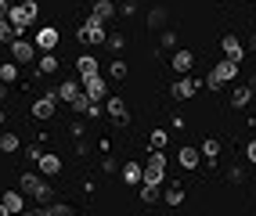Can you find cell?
<instances>
[{
    "label": "cell",
    "mask_w": 256,
    "mask_h": 216,
    "mask_svg": "<svg viewBox=\"0 0 256 216\" xmlns=\"http://www.w3.org/2000/svg\"><path fill=\"white\" fill-rule=\"evenodd\" d=\"M18 188H22L26 198H32V202H40V206H50V198H54L50 180L40 177V173H22V177H18Z\"/></svg>",
    "instance_id": "cell-1"
},
{
    "label": "cell",
    "mask_w": 256,
    "mask_h": 216,
    "mask_svg": "<svg viewBox=\"0 0 256 216\" xmlns=\"http://www.w3.org/2000/svg\"><path fill=\"white\" fill-rule=\"evenodd\" d=\"M36 14H40V4H36V0H22V4H11V11H8V22L14 25L18 40H22L26 25H32V18H36Z\"/></svg>",
    "instance_id": "cell-2"
},
{
    "label": "cell",
    "mask_w": 256,
    "mask_h": 216,
    "mask_svg": "<svg viewBox=\"0 0 256 216\" xmlns=\"http://www.w3.org/2000/svg\"><path fill=\"white\" fill-rule=\"evenodd\" d=\"M76 40L80 43H105L108 40V32H105V22H98V18H87L80 29H76Z\"/></svg>",
    "instance_id": "cell-3"
},
{
    "label": "cell",
    "mask_w": 256,
    "mask_h": 216,
    "mask_svg": "<svg viewBox=\"0 0 256 216\" xmlns=\"http://www.w3.org/2000/svg\"><path fill=\"white\" fill-rule=\"evenodd\" d=\"M234 76H238V65L224 58V61H216V65H213V72L206 76V87H213V90H220V87H224V83H228V79H234Z\"/></svg>",
    "instance_id": "cell-4"
},
{
    "label": "cell",
    "mask_w": 256,
    "mask_h": 216,
    "mask_svg": "<svg viewBox=\"0 0 256 216\" xmlns=\"http://www.w3.org/2000/svg\"><path fill=\"white\" fill-rule=\"evenodd\" d=\"M162 177H166V155L162 152H152L148 162H144V184H162Z\"/></svg>",
    "instance_id": "cell-5"
},
{
    "label": "cell",
    "mask_w": 256,
    "mask_h": 216,
    "mask_svg": "<svg viewBox=\"0 0 256 216\" xmlns=\"http://www.w3.org/2000/svg\"><path fill=\"white\" fill-rule=\"evenodd\" d=\"M83 83V94L90 97V101H105L108 97V79L101 76V72H94V76H87V79H80Z\"/></svg>",
    "instance_id": "cell-6"
},
{
    "label": "cell",
    "mask_w": 256,
    "mask_h": 216,
    "mask_svg": "<svg viewBox=\"0 0 256 216\" xmlns=\"http://www.w3.org/2000/svg\"><path fill=\"white\" fill-rule=\"evenodd\" d=\"M32 47H36V51H44V54H54V47H58V29H54V25L36 29V36H32Z\"/></svg>",
    "instance_id": "cell-7"
},
{
    "label": "cell",
    "mask_w": 256,
    "mask_h": 216,
    "mask_svg": "<svg viewBox=\"0 0 256 216\" xmlns=\"http://www.w3.org/2000/svg\"><path fill=\"white\" fill-rule=\"evenodd\" d=\"M54 105H58V87L44 90V97L32 101V115H36V119H50V115H54Z\"/></svg>",
    "instance_id": "cell-8"
},
{
    "label": "cell",
    "mask_w": 256,
    "mask_h": 216,
    "mask_svg": "<svg viewBox=\"0 0 256 216\" xmlns=\"http://www.w3.org/2000/svg\"><path fill=\"white\" fill-rule=\"evenodd\" d=\"M220 51H224V58L234 61V65H242V61H246V43L238 40V36H231V32H228L224 40H220Z\"/></svg>",
    "instance_id": "cell-9"
},
{
    "label": "cell",
    "mask_w": 256,
    "mask_h": 216,
    "mask_svg": "<svg viewBox=\"0 0 256 216\" xmlns=\"http://www.w3.org/2000/svg\"><path fill=\"white\" fill-rule=\"evenodd\" d=\"M105 112L112 115L119 126H126V123H130V108H126L123 97H105Z\"/></svg>",
    "instance_id": "cell-10"
},
{
    "label": "cell",
    "mask_w": 256,
    "mask_h": 216,
    "mask_svg": "<svg viewBox=\"0 0 256 216\" xmlns=\"http://www.w3.org/2000/svg\"><path fill=\"white\" fill-rule=\"evenodd\" d=\"M11 58H14V65H29L32 58H36V47H32L29 40H14L11 43Z\"/></svg>",
    "instance_id": "cell-11"
},
{
    "label": "cell",
    "mask_w": 256,
    "mask_h": 216,
    "mask_svg": "<svg viewBox=\"0 0 256 216\" xmlns=\"http://www.w3.org/2000/svg\"><path fill=\"white\" fill-rule=\"evenodd\" d=\"M0 206H4L11 216H18V213H26V195L22 191H4L0 195Z\"/></svg>",
    "instance_id": "cell-12"
},
{
    "label": "cell",
    "mask_w": 256,
    "mask_h": 216,
    "mask_svg": "<svg viewBox=\"0 0 256 216\" xmlns=\"http://www.w3.org/2000/svg\"><path fill=\"white\" fill-rule=\"evenodd\" d=\"M198 87H202L198 79H192V76H180V79L174 83V97H177V101H188V97H192Z\"/></svg>",
    "instance_id": "cell-13"
},
{
    "label": "cell",
    "mask_w": 256,
    "mask_h": 216,
    "mask_svg": "<svg viewBox=\"0 0 256 216\" xmlns=\"http://www.w3.org/2000/svg\"><path fill=\"white\" fill-rule=\"evenodd\" d=\"M177 162L184 166V170H198V162H202V152H198V148H192V144H184L180 152H177Z\"/></svg>",
    "instance_id": "cell-14"
},
{
    "label": "cell",
    "mask_w": 256,
    "mask_h": 216,
    "mask_svg": "<svg viewBox=\"0 0 256 216\" xmlns=\"http://www.w3.org/2000/svg\"><path fill=\"white\" fill-rule=\"evenodd\" d=\"M36 166H40V177H47V180L62 173V159H58V155H47V152L40 155V162H36Z\"/></svg>",
    "instance_id": "cell-15"
},
{
    "label": "cell",
    "mask_w": 256,
    "mask_h": 216,
    "mask_svg": "<svg viewBox=\"0 0 256 216\" xmlns=\"http://www.w3.org/2000/svg\"><path fill=\"white\" fill-rule=\"evenodd\" d=\"M119 173H123V180L130 188L134 184H144V166L141 162H123V170H119Z\"/></svg>",
    "instance_id": "cell-16"
},
{
    "label": "cell",
    "mask_w": 256,
    "mask_h": 216,
    "mask_svg": "<svg viewBox=\"0 0 256 216\" xmlns=\"http://www.w3.org/2000/svg\"><path fill=\"white\" fill-rule=\"evenodd\" d=\"M76 72H80V79H87V76L101 72V65H98L94 54H80V58H76Z\"/></svg>",
    "instance_id": "cell-17"
},
{
    "label": "cell",
    "mask_w": 256,
    "mask_h": 216,
    "mask_svg": "<svg viewBox=\"0 0 256 216\" xmlns=\"http://www.w3.org/2000/svg\"><path fill=\"white\" fill-rule=\"evenodd\" d=\"M192 65H195V54L192 51H174V72L188 76V72H192Z\"/></svg>",
    "instance_id": "cell-18"
},
{
    "label": "cell",
    "mask_w": 256,
    "mask_h": 216,
    "mask_svg": "<svg viewBox=\"0 0 256 216\" xmlns=\"http://www.w3.org/2000/svg\"><path fill=\"white\" fill-rule=\"evenodd\" d=\"M116 14V4L112 0H94V7H90V18H98V22H108Z\"/></svg>",
    "instance_id": "cell-19"
},
{
    "label": "cell",
    "mask_w": 256,
    "mask_h": 216,
    "mask_svg": "<svg viewBox=\"0 0 256 216\" xmlns=\"http://www.w3.org/2000/svg\"><path fill=\"white\" fill-rule=\"evenodd\" d=\"M198 152H202V159H206L210 166H216V159H220V141H216V137H206Z\"/></svg>",
    "instance_id": "cell-20"
},
{
    "label": "cell",
    "mask_w": 256,
    "mask_h": 216,
    "mask_svg": "<svg viewBox=\"0 0 256 216\" xmlns=\"http://www.w3.org/2000/svg\"><path fill=\"white\" fill-rule=\"evenodd\" d=\"M18 148H22L18 134H11V130H4V134H0V152H4V155H14Z\"/></svg>",
    "instance_id": "cell-21"
},
{
    "label": "cell",
    "mask_w": 256,
    "mask_h": 216,
    "mask_svg": "<svg viewBox=\"0 0 256 216\" xmlns=\"http://www.w3.org/2000/svg\"><path fill=\"white\" fill-rule=\"evenodd\" d=\"M166 18H170V11H166V7H152L144 22H148V29H166Z\"/></svg>",
    "instance_id": "cell-22"
},
{
    "label": "cell",
    "mask_w": 256,
    "mask_h": 216,
    "mask_svg": "<svg viewBox=\"0 0 256 216\" xmlns=\"http://www.w3.org/2000/svg\"><path fill=\"white\" fill-rule=\"evenodd\" d=\"M80 90H83V87H80L76 79H65V83H58V101H72V97H76Z\"/></svg>",
    "instance_id": "cell-23"
},
{
    "label": "cell",
    "mask_w": 256,
    "mask_h": 216,
    "mask_svg": "<svg viewBox=\"0 0 256 216\" xmlns=\"http://www.w3.org/2000/svg\"><path fill=\"white\" fill-rule=\"evenodd\" d=\"M231 105H234V108H249V105H252V87H238L234 97H231Z\"/></svg>",
    "instance_id": "cell-24"
},
{
    "label": "cell",
    "mask_w": 256,
    "mask_h": 216,
    "mask_svg": "<svg viewBox=\"0 0 256 216\" xmlns=\"http://www.w3.org/2000/svg\"><path fill=\"white\" fill-rule=\"evenodd\" d=\"M162 198H166V206H180V202H184V188H180V184H170V188L162 191Z\"/></svg>",
    "instance_id": "cell-25"
},
{
    "label": "cell",
    "mask_w": 256,
    "mask_h": 216,
    "mask_svg": "<svg viewBox=\"0 0 256 216\" xmlns=\"http://www.w3.org/2000/svg\"><path fill=\"white\" fill-rule=\"evenodd\" d=\"M108 76H112V79H126V76H130V65H126L123 58H116V61L108 65Z\"/></svg>",
    "instance_id": "cell-26"
},
{
    "label": "cell",
    "mask_w": 256,
    "mask_h": 216,
    "mask_svg": "<svg viewBox=\"0 0 256 216\" xmlns=\"http://www.w3.org/2000/svg\"><path fill=\"white\" fill-rule=\"evenodd\" d=\"M14 79H18V65H14V61H8V65H0V83H8V87H11Z\"/></svg>",
    "instance_id": "cell-27"
},
{
    "label": "cell",
    "mask_w": 256,
    "mask_h": 216,
    "mask_svg": "<svg viewBox=\"0 0 256 216\" xmlns=\"http://www.w3.org/2000/svg\"><path fill=\"white\" fill-rule=\"evenodd\" d=\"M166 141H170V134H166V130H152V137H148L152 152H162V148H166Z\"/></svg>",
    "instance_id": "cell-28"
},
{
    "label": "cell",
    "mask_w": 256,
    "mask_h": 216,
    "mask_svg": "<svg viewBox=\"0 0 256 216\" xmlns=\"http://www.w3.org/2000/svg\"><path fill=\"white\" fill-rule=\"evenodd\" d=\"M0 40H4L8 47H11L14 40H18V32H14V25H11L8 18H0Z\"/></svg>",
    "instance_id": "cell-29"
},
{
    "label": "cell",
    "mask_w": 256,
    "mask_h": 216,
    "mask_svg": "<svg viewBox=\"0 0 256 216\" xmlns=\"http://www.w3.org/2000/svg\"><path fill=\"white\" fill-rule=\"evenodd\" d=\"M141 202L144 206H156L159 202V188L156 184H141Z\"/></svg>",
    "instance_id": "cell-30"
},
{
    "label": "cell",
    "mask_w": 256,
    "mask_h": 216,
    "mask_svg": "<svg viewBox=\"0 0 256 216\" xmlns=\"http://www.w3.org/2000/svg\"><path fill=\"white\" fill-rule=\"evenodd\" d=\"M69 105H72V112H83V115H87V108H90V97H87V94H83V90H80V94L72 97V101H69Z\"/></svg>",
    "instance_id": "cell-31"
},
{
    "label": "cell",
    "mask_w": 256,
    "mask_h": 216,
    "mask_svg": "<svg viewBox=\"0 0 256 216\" xmlns=\"http://www.w3.org/2000/svg\"><path fill=\"white\" fill-rule=\"evenodd\" d=\"M47 72H58V58L54 54H44L40 58V76H47Z\"/></svg>",
    "instance_id": "cell-32"
},
{
    "label": "cell",
    "mask_w": 256,
    "mask_h": 216,
    "mask_svg": "<svg viewBox=\"0 0 256 216\" xmlns=\"http://www.w3.org/2000/svg\"><path fill=\"white\" fill-rule=\"evenodd\" d=\"M105 47H108V51H116V54H119V51H123V47H126V40L119 36V32H112V36L105 40Z\"/></svg>",
    "instance_id": "cell-33"
},
{
    "label": "cell",
    "mask_w": 256,
    "mask_h": 216,
    "mask_svg": "<svg viewBox=\"0 0 256 216\" xmlns=\"http://www.w3.org/2000/svg\"><path fill=\"white\" fill-rule=\"evenodd\" d=\"M174 43H177V32L162 29V32H159V47H174Z\"/></svg>",
    "instance_id": "cell-34"
},
{
    "label": "cell",
    "mask_w": 256,
    "mask_h": 216,
    "mask_svg": "<svg viewBox=\"0 0 256 216\" xmlns=\"http://www.w3.org/2000/svg\"><path fill=\"white\" fill-rule=\"evenodd\" d=\"M50 216H72V206H65V202H54V206H50Z\"/></svg>",
    "instance_id": "cell-35"
},
{
    "label": "cell",
    "mask_w": 256,
    "mask_h": 216,
    "mask_svg": "<svg viewBox=\"0 0 256 216\" xmlns=\"http://www.w3.org/2000/svg\"><path fill=\"white\" fill-rule=\"evenodd\" d=\"M246 162H249V166H256V141H249V144H246Z\"/></svg>",
    "instance_id": "cell-36"
},
{
    "label": "cell",
    "mask_w": 256,
    "mask_h": 216,
    "mask_svg": "<svg viewBox=\"0 0 256 216\" xmlns=\"http://www.w3.org/2000/svg\"><path fill=\"white\" fill-rule=\"evenodd\" d=\"M40 155H44V152H40V148H36V144H32V148H29V152H26V159H29V162H40Z\"/></svg>",
    "instance_id": "cell-37"
},
{
    "label": "cell",
    "mask_w": 256,
    "mask_h": 216,
    "mask_svg": "<svg viewBox=\"0 0 256 216\" xmlns=\"http://www.w3.org/2000/svg\"><path fill=\"white\" fill-rule=\"evenodd\" d=\"M87 115H90V119H98V115H101V101H90V108H87Z\"/></svg>",
    "instance_id": "cell-38"
},
{
    "label": "cell",
    "mask_w": 256,
    "mask_h": 216,
    "mask_svg": "<svg viewBox=\"0 0 256 216\" xmlns=\"http://www.w3.org/2000/svg\"><path fill=\"white\" fill-rule=\"evenodd\" d=\"M8 11H11V0H0V18H8Z\"/></svg>",
    "instance_id": "cell-39"
},
{
    "label": "cell",
    "mask_w": 256,
    "mask_h": 216,
    "mask_svg": "<svg viewBox=\"0 0 256 216\" xmlns=\"http://www.w3.org/2000/svg\"><path fill=\"white\" fill-rule=\"evenodd\" d=\"M32 216H50V206H40V209L32 213Z\"/></svg>",
    "instance_id": "cell-40"
},
{
    "label": "cell",
    "mask_w": 256,
    "mask_h": 216,
    "mask_svg": "<svg viewBox=\"0 0 256 216\" xmlns=\"http://www.w3.org/2000/svg\"><path fill=\"white\" fill-rule=\"evenodd\" d=\"M4 94H8V83H0V97H4Z\"/></svg>",
    "instance_id": "cell-41"
},
{
    "label": "cell",
    "mask_w": 256,
    "mask_h": 216,
    "mask_svg": "<svg viewBox=\"0 0 256 216\" xmlns=\"http://www.w3.org/2000/svg\"><path fill=\"white\" fill-rule=\"evenodd\" d=\"M4 119H8V115H4V108H0V126H4Z\"/></svg>",
    "instance_id": "cell-42"
},
{
    "label": "cell",
    "mask_w": 256,
    "mask_h": 216,
    "mask_svg": "<svg viewBox=\"0 0 256 216\" xmlns=\"http://www.w3.org/2000/svg\"><path fill=\"white\" fill-rule=\"evenodd\" d=\"M0 216H11V213H8V209H4V206H0Z\"/></svg>",
    "instance_id": "cell-43"
},
{
    "label": "cell",
    "mask_w": 256,
    "mask_h": 216,
    "mask_svg": "<svg viewBox=\"0 0 256 216\" xmlns=\"http://www.w3.org/2000/svg\"><path fill=\"white\" fill-rule=\"evenodd\" d=\"M249 43H252V54H256V36H252V40H249Z\"/></svg>",
    "instance_id": "cell-44"
},
{
    "label": "cell",
    "mask_w": 256,
    "mask_h": 216,
    "mask_svg": "<svg viewBox=\"0 0 256 216\" xmlns=\"http://www.w3.org/2000/svg\"><path fill=\"white\" fill-rule=\"evenodd\" d=\"M18 216H32V213H18Z\"/></svg>",
    "instance_id": "cell-45"
}]
</instances>
